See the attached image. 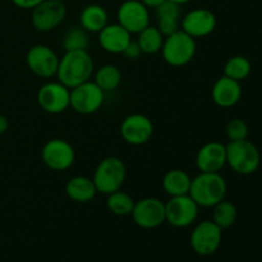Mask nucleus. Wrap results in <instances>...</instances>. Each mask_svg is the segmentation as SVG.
Masks as SVG:
<instances>
[{
	"label": "nucleus",
	"mask_w": 262,
	"mask_h": 262,
	"mask_svg": "<svg viewBox=\"0 0 262 262\" xmlns=\"http://www.w3.org/2000/svg\"><path fill=\"white\" fill-rule=\"evenodd\" d=\"M95 72L94 60L87 50L66 51L59 60L56 77L69 90L90 81Z\"/></svg>",
	"instance_id": "f257e3e1"
},
{
	"label": "nucleus",
	"mask_w": 262,
	"mask_h": 262,
	"mask_svg": "<svg viewBox=\"0 0 262 262\" xmlns=\"http://www.w3.org/2000/svg\"><path fill=\"white\" fill-rule=\"evenodd\" d=\"M227 182L220 173H200L192 178L189 196L200 207H214L227 196Z\"/></svg>",
	"instance_id": "f03ea898"
},
{
	"label": "nucleus",
	"mask_w": 262,
	"mask_h": 262,
	"mask_svg": "<svg viewBox=\"0 0 262 262\" xmlns=\"http://www.w3.org/2000/svg\"><path fill=\"white\" fill-rule=\"evenodd\" d=\"M197 51L196 38L189 36L183 30L166 36L164 38L161 54L166 64L174 68H181L193 60Z\"/></svg>",
	"instance_id": "7ed1b4c3"
},
{
	"label": "nucleus",
	"mask_w": 262,
	"mask_h": 262,
	"mask_svg": "<svg viewBox=\"0 0 262 262\" xmlns=\"http://www.w3.org/2000/svg\"><path fill=\"white\" fill-rule=\"evenodd\" d=\"M125 177L127 168L124 161L117 156H106L97 164L92 181L96 186L97 192L107 196L122 188Z\"/></svg>",
	"instance_id": "20e7f679"
},
{
	"label": "nucleus",
	"mask_w": 262,
	"mask_h": 262,
	"mask_svg": "<svg viewBox=\"0 0 262 262\" xmlns=\"http://www.w3.org/2000/svg\"><path fill=\"white\" fill-rule=\"evenodd\" d=\"M227 146V164L241 176H251L260 168L261 155L251 141H230Z\"/></svg>",
	"instance_id": "39448f33"
},
{
	"label": "nucleus",
	"mask_w": 262,
	"mask_h": 262,
	"mask_svg": "<svg viewBox=\"0 0 262 262\" xmlns=\"http://www.w3.org/2000/svg\"><path fill=\"white\" fill-rule=\"evenodd\" d=\"M105 102V92L95 83L87 81L71 89L69 107L82 115H90L99 112Z\"/></svg>",
	"instance_id": "423d86ee"
},
{
	"label": "nucleus",
	"mask_w": 262,
	"mask_h": 262,
	"mask_svg": "<svg viewBox=\"0 0 262 262\" xmlns=\"http://www.w3.org/2000/svg\"><path fill=\"white\" fill-rule=\"evenodd\" d=\"M200 206L189 194L170 197L165 202V222L174 228H188L199 217Z\"/></svg>",
	"instance_id": "0eeeda50"
},
{
	"label": "nucleus",
	"mask_w": 262,
	"mask_h": 262,
	"mask_svg": "<svg viewBox=\"0 0 262 262\" xmlns=\"http://www.w3.org/2000/svg\"><path fill=\"white\" fill-rule=\"evenodd\" d=\"M223 239V229L212 220L200 222L191 234V247L197 255L211 256L219 250Z\"/></svg>",
	"instance_id": "6e6552de"
},
{
	"label": "nucleus",
	"mask_w": 262,
	"mask_h": 262,
	"mask_svg": "<svg viewBox=\"0 0 262 262\" xmlns=\"http://www.w3.org/2000/svg\"><path fill=\"white\" fill-rule=\"evenodd\" d=\"M67 17V8L59 0H43L32 9L31 22L33 28L40 32H49L64 22Z\"/></svg>",
	"instance_id": "1a4fd4ad"
},
{
	"label": "nucleus",
	"mask_w": 262,
	"mask_h": 262,
	"mask_svg": "<svg viewBox=\"0 0 262 262\" xmlns=\"http://www.w3.org/2000/svg\"><path fill=\"white\" fill-rule=\"evenodd\" d=\"M132 219L142 229H155L165 223V204L158 197H145L135 202Z\"/></svg>",
	"instance_id": "9d476101"
},
{
	"label": "nucleus",
	"mask_w": 262,
	"mask_h": 262,
	"mask_svg": "<svg viewBox=\"0 0 262 262\" xmlns=\"http://www.w3.org/2000/svg\"><path fill=\"white\" fill-rule=\"evenodd\" d=\"M41 159L49 169L54 171H64L71 168L76 160L74 148L63 138H53L43 145Z\"/></svg>",
	"instance_id": "9b49d317"
},
{
	"label": "nucleus",
	"mask_w": 262,
	"mask_h": 262,
	"mask_svg": "<svg viewBox=\"0 0 262 262\" xmlns=\"http://www.w3.org/2000/svg\"><path fill=\"white\" fill-rule=\"evenodd\" d=\"M120 136L128 145H146L154 136L152 120L141 113L129 114L120 123Z\"/></svg>",
	"instance_id": "f8f14e48"
},
{
	"label": "nucleus",
	"mask_w": 262,
	"mask_h": 262,
	"mask_svg": "<svg viewBox=\"0 0 262 262\" xmlns=\"http://www.w3.org/2000/svg\"><path fill=\"white\" fill-rule=\"evenodd\" d=\"M60 58L48 45L37 43L33 45L26 55L28 69L41 78H51L56 76Z\"/></svg>",
	"instance_id": "ddd939ff"
},
{
	"label": "nucleus",
	"mask_w": 262,
	"mask_h": 262,
	"mask_svg": "<svg viewBox=\"0 0 262 262\" xmlns=\"http://www.w3.org/2000/svg\"><path fill=\"white\" fill-rule=\"evenodd\" d=\"M117 19L130 35L150 26V9L141 0H125L117 10Z\"/></svg>",
	"instance_id": "4468645a"
},
{
	"label": "nucleus",
	"mask_w": 262,
	"mask_h": 262,
	"mask_svg": "<svg viewBox=\"0 0 262 262\" xmlns=\"http://www.w3.org/2000/svg\"><path fill=\"white\" fill-rule=\"evenodd\" d=\"M71 90L59 81L48 82L38 89L37 102L43 112L60 114L69 107Z\"/></svg>",
	"instance_id": "2eb2a0df"
},
{
	"label": "nucleus",
	"mask_w": 262,
	"mask_h": 262,
	"mask_svg": "<svg viewBox=\"0 0 262 262\" xmlns=\"http://www.w3.org/2000/svg\"><path fill=\"white\" fill-rule=\"evenodd\" d=\"M217 25L216 15L206 8L189 10L181 19V30L193 38H202L211 35Z\"/></svg>",
	"instance_id": "dca6fc26"
},
{
	"label": "nucleus",
	"mask_w": 262,
	"mask_h": 262,
	"mask_svg": "<svg viewBox=\"0 0 262 262\" xmlns=\"http://www.w3.org/2000/svg\"><path fill=\"white\" fill-rule=\"evenodd\" d=\"M227 165V146L210 141L200 147L196 155V166L200 173H220Z\"/></svg>",
	"instance_id": "f3484780"
},
{
	"label": "nucleus",
	"mask_w": 262,
	"mask_h": 262,
	"mask_svg": "<svg viewBox=\"0 0 262 262\" xmlns=\"http://www.w3.org/2000/svg\"><path fill=\"white\" fill-rule=\"evenodd\" d=\"M132 35L119 23H107L99 32V43L104 51L109 54H123Z\"/></svg>",
	"instance_id": "a211bd4d"
},
{
	"label": "nucleus",
	"mask_w": 262,
	"mask_h": 262,
	"mask_svg": "<svg viewBox=\"0 0 262 262\" xmlns=\"http://www.w3.org/2000/svg\"><path fill=\"white\" fill-rule=\"evenodd\" d=\"M212 101L215 105L223 109H229L235 106L242 97V86L241 82L223 76L214 83L211 90Z\"/></svg>",
	"instance_id": "6ab92c4d"
},
{
	"label": "nucleus",
	"mask_w": 262,
	"mask_h": 262,
	"mask_svg": "<svg viewBox=\"0 0 262 262\" xmlns=\"http://www.w3.org/2000/svg\"><path fill=\"white\" fill-rule=\"evenodd\" d=\"M182 5L177 4V3L171 2V0H166L163 4L155 8V17L158 26L161 33L164 36H169L171 33L177 32L181 30V19H182Z\"/></svg>",
	"instance_id": "aec40b11"
},
{
	"label": "nucleus",
	"mask_w": 262,
	"mask_h": 262,
	"mask_svg": "<svg viewBox=\"0 0 262 262\" xmlns=\"http://www.w3.org/2000/svg\"><path fill=\"white\" fill-rule=\"evenodd\" d=\"M66 193L72 201L83 204V202H90L91 200H94L99 192H97L92 178L84 176H76L72 177L67 182Z\"/></svg>",
	"instance_id": "412c9836"
},
{
	"label": "nucleus",
	"mask_w": 262,
	"mask_h": 262,
	"mask_svg": "<svg viewBox=\"0 0 262 262\" xmlns=\"http://www.w3.org/2000/svg\"><path fill=\"white\" fill-rule=\"evenodd\" d=\"M192 178L187 171L182 170V169H171L168 173L164 176L163 182V189L169 197L176 196H184V194H189V189H191Z\"/></svg>",
	"instance_id": "4be33fe9"
},
{
	"label": "nucleus",
	"mask_w": 262,
	"mask_h": 262,
	"mask_svg": "<svg viewBox=\"0 0 262 262\" xmlns=\"http://www.w3.org/2000/svg\"><path fill=\"white\" fill-rule=\"evenodd\" d=\"M79 23L87 32L99 33L109 23V15L102 5L90 4L82 9Z\"/></svg>",
	"instance_id": "5701e85b"
},
{
	"label": "nucleus",
	"mask_w": 262,
	"mask_h": 262,
	"mask_svg": "<svg viewBox=\"0 0 262 262\" xmlns=\"http://www.w3.org/2000/svg\"><path fill=\"white\" fill-rule=\"evenodd\" d=\"M164 38L165 36L159 31L158 27L155 26H147L145 30L137 33V43L140 45L142 54H147V55H154L161 51L163 48Z\"/></svg>",
	"instance_id": "b1692460"
},
{
	"label": "nucleus",
	"mask_w": 262,
	"mask_h": 262,
	"mask_svg": "<svg viewBox=\"0 0 262 262\" xmlns=\"http://www.w3.org/2000/svg\"><path fill=\"white\" fill-rule=\"evenodd\" d=\"M94 82L104 92L114 91L122 83V73L119 68L113 64H105L94 72Z\"/></svg>",
	"instance_id": "393cba45"
},
{
	"label": "nucleus",
	"mask_w": 262,
	"mask_h": 262,
	"mask_svg": "<svg viewBox=\"0 0 262 262\" xmlns=\"http://www.w3.org/2000/svg\"><path fill=\"white\" fill-rule=\"evenodd\" d=\"M212 222L217 225L219 228H222L223 230L228 229L232 225H234V223L237 222L238 217V210L233 202L227 201V200H223L219 204L215 205L212 207Z\"/></svg>",
	"instance_id": "a878e982"
},
{
	"label": "nucleus",
	"mask_w": 262,
	"mask_h": 262,
	"mask_svg": "<svg viewBox=\"0 0 262 262\" xmlns=\"http://www.w3.org/2000/svg\"><path fill=\"white\" fill-rule=\"evenodd\" d=\"M133 206H135V200L130 197V194H128L127 192H123L122 189L107 194L106 207L113 215L128 216V215L132 214Z\"/></svg>",
	"instance_id": "bb28decb"
},
{
	"label": "nucleus",
	"mask_w": 262,
	"mask_h": 262,
	"mask_svg": "<svg viewBox=\"0 0 262 262\" xmlns=\"http://www.w3.org/2000/svg\"><path fill=\"white\" fill-rule=\"evenodd\" d=\"M251 61L243 55H234L224 64V76L241 82L247 78L251 73Z\"/></svg>",
	"instance_id": "cd10ccee"
},
{
	"label": "nucleus",
	"mask_w": 262,
	"mask_h": 262,
	"mask_svg": "<svg viewBox=\"0 0 262 262\" xmlns=\"http://www.w3.org/2000/svg\"><path fill=\"white\" fill-rule=\"evenodd\" d=\"M90 45L89 32L81 26L69 28L63 36V48L66 51L87 50Z\"/></svg>",
	"instance_id": "c85d7f7f"
},
{
	"label": "nucleus",
	"mask_w": 262,
	"mask_h": 262,
	"mask_svg": "<svg viewBox=\"0 0 262 262\" xmlns=\"http://www.w3.org/2000/svg\"><path fill=\"white\" fill-rule=\"evenodd\" d=\"M227 136L230 141L247 140L248 125L243 119L235 118L227 124Z\"/></svg>",
	"instance_id": "c756f323"
},
{
	"label": "nucleus",
	"mask_w": 262,
	"mask_h": 262,
	"mask_svg": "<svg viewBox=\"0 0 262 262\" xmlns=\"http://www.w3.org/2000/svg\"><path fill=\"white\" fill-rule=\"evenodd\" d=\"M141 54H142V51H141L140 45L137 43V41H133V40L128 43L125 50L123 51V55H124L127 59H129V60H136V59L140 58Z\"/></svg>",
	"instance_id": "7c9ffc66"
},
{
	"label": "nucleus",
	"mask_w": 262,
	"mask_h": 262,
	"mask_svg": "<svg viewBox=\"0 0 262 262\" xmlns=\"http://www.w3.org/2000/svg\"><path fill=\"white\" fill-rule=\"evenodd\" d=\"M42 2L43 0H12V3L15 5V7L20 8V9H31V10H32L35 7H37V5Z\"/></svg>",
	"instance_id": "2f4dec72"
},
{
	"label": "nucleus",
	"mask_w": 262,
	"mask_h": 262,
	"mask_svg": "<svg viewBox=\"0 0 262 262\" xmlns=\"http://www.w3.org/2000/svg\"><path fill=\"white\" fill-rule=\"evenodd\" d=\"M8 128H9V120H8L5 115L0 114V136L4 135L8 130Z\"/></svg>",
	"instance_id": "473e14b6"
},
{
	"label": "nucleus",
	"mask_w": 262,
	"mask_h": 262,
	"mask_svg": "<svg viewBox=\"0 0 262 262\" xmlns=\"http://www.w3.org/2000/svg\"><path fill=\"white\" fill-rule=\"evenodd\" d=\"M141 2H142L143 4L148 8V9H150V8L155 9V8H158L159 5L163 4L164 2H166V0H141Z\"/></svg>",
	"instance_id": "72a5a7b5"
},
{
	"label": "nucleus",
	"mask_w": 262,
	"mask_h": 262,
	"mask_svg": "<svg viewBox=\"0 0 262 262\" xmlns=\"http://www.w3.org/2000/svg\"><path fill=\"white\" fill-rule=\"evenodd\" d=\"M171 2L177 3V4H179V5H183V4H187V3L192 2V0H171Z\"/></svg>",
	"instance_id": "f704fd0d"
},
{
	"label": "nucleus",
	"mask_w": 262,
	"mask_h": 262,
	"mask_svg": "<svg viewBox=\"0 0 262 262\" xmlns=\"http://www.w3.org/2000/svg\"><path fill=\"white\" fill-rule=\"evenodd\" d=\"M59 2H63V0H59Z\"/></svg>",
	"instance_id": "c9c22d12"
}]
</instances>
